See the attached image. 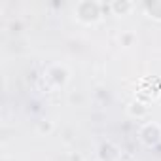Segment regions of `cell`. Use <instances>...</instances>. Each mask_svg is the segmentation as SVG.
<instances>
[{
  "mask_svg": "<svg viewBox=\"0 0 161 161\" xmlns=\"http://www.w3.org/2000/svg\"><path fill=\"white\" fill-rule=\"evenodd\" d=\"M101 4L97 2H82L78 4L76 8V14H78V19L84 21V23H97L101 19Z\"/></svg>",
  "mask_w": 161,
  "mask_h": 161,
  "instance_id": "obj_1",
  "label": "cell"
},
{
  "mask_svg": "<svg viewBox=\"0 0 161 161\" xmlns=\"http://www.w3.org/2000/svg\"><path fill=\"white\" fill-rule=\"evenodd\" d=\"M140 136H142L144 144H148V146H155L157 142H161V127H159L157 123L152 121V123H148V125L142 127Z\"/></svg>",
  "mask_w": 161,
  "mask_h": 161,
  "instance_id": "obj_2",
  "label": "cell"
},
{
  "mask_svg": "<svg viewBox=\"0 0 161 161\" xmlns=\"http://www.w3.org/2000/svg\"><path fill=\"white\" fill-rule=\"evenodd\" d=\"M46 78L51 80L53 86H64L66 80H68V72H66V68H63V66H51V68L47 70V76H46Z\"/></svg>",
  "mask_w": 161,
  "mask_h": 161,
  "instance_id": "obj_3",
  "label": "cell"
},
{
  "mask_svg": "<svg viewBox=\"0 0 161 161\" xmlns=\"http://www.w3.org/2000/svg\"><path fill=\"white\" fill-rule=\"evenodd\" d=\"M110 10L116 15H125L129 10H133V2H129V0H116V2L110 4Z\"/></svg>",
  "mask_w": 161,
  "mask_h": 161,
  "instance_id": "obj_4",
  "label": "cell"
},
{
  "mask_svg": "<svg viewBox=\"0 0 161 161\" xmlns=\"http://www.w3.org/2000/svg\"><path fill=\"white\" fill-rule=\"evenodd\" d=\"M129 114L133 118H144L148 114V106L144 103H140V101H135V103L129 104Z\"/></svg>",
  "mask_w": 161,
  "mask_h": 161,
  "instance_id": "obj_5",
  "label": "cell"
},
{
  "mask_svg": "<svg viewBox=\"0 0 161 161\" xmlns=\"http://www.w3.org/2000/svg\"><path fill=\"white\" fill-rule=\"evenodd\" d=\"M101 155H103V159L112 161V159H116V157H118V148H114L110 142H106V144H103V146H101Z\"/></svg>",
  "mask_w": 161,
  "mask_h": 161,
  "instance_id": "obj_6",
  "label": "cell"
},
{
  "mask_svg": "<svg viewBox=\"0 0 161 161\" xmlns=\"http://www.w3.org/2000/svg\"><path fill=\"white\" fill-rule=\"evenodd\" d=\"M146 8H148V12H150V17H153V19H161V2H148L146 4Z\"/></svg>",
  "mask_w": 161,
  "mask_h": 161,
  "instance_id": "obj_7",
  "label": "cell"
},
{
  "mask_svg": "<svg viewBox=\"0 0 161 161\" xmlns=\"http://www.w3.org/2000/svg\"><path fill=\"white\" fill-rule=\"evenodd\" d=\"M38 131H40V133H51V131H53V123L47 121V119H44V121L38 123Z\"/></svg>",
  "mask_w": 161,
  "mask_h": 161,
  "instance_id": "obj_8",
  "label": "cell"
},
{
  "mask_svg": "<svg viewBox=\"0 0 161 161\" xmlns=\"http://www.w3.org/2000/svg\"><path fill=\"white\" fill-rule=\"evenodd\" d=\"M68 161H84V157H82V153H70V157H68Z\"/></svg>",
  "mask_w": 161,
  "mask_h": 161,
  "instance_id": "obj_9",
  "label": "cell"
}]
</instances>
